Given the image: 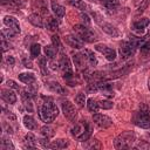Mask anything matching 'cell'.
Here are the masks:
<instances>
[{"label": "cell", "mask_w": 150, "mask_h": 150, "mask_svg": "<svg viewBox=\"0 0 150 150\" xmlns=\"http://www.w3.org/2000/svg\"><path fill=\"white\" fill-rule=\"evenodd\" d=\"M45 101L39 107V116L40 118L46 123H52L59 115V109L55 105V103L52 101V98L43 97Z\"/></svg>", "instance_id": "obj_1"}, {"label": "cell", "mask_w": 150, "mask_h": 150, "mask_svg": "<svg viewBox=\"0 0 150 150\" xmlns=\"http://www.w3.org/2000/svg\"><path fill=\"white\" fill-rule=\"evenodd\" d=\"M71 135L81 142H86L91 136V127L87 121H80L71 129Z\"/></svg>", "instance_id": "obj_2"}, {"label": "cell", "mask_w": 150, "mask_h": 150, "mask_svg": "<svg viewBox=\"0 0 150 150\" xmlns=\"http://www.w3.org/2000/svg\"><path fill=\"white\" fill-rule=\"evenodd\" d=\"M136 139V136L132 131H123L114 139V146L116 149H130Z\"/></svg>", "instance_id": "obj_3"}, {"label": "cell", "mask_w": 150, "mask_h": 150, "mask_svg": "<svg viewBox=\"0 0 150 150\" xmlns=\"http://www.w3.org/2000/svg\"><path fill=\"white\" fill-rule=\"evenodd\" d=\"M59 68L60 70L62 71V75H63V79L67 81V82H71V80L74 79V74H73V67H71V62L69 60V57L64 54L61 55L60 57V61H59Z\"/></svg>", "instance_id": "obj_4"}, {"label": "cell", "mask_w": 150, "mask_h": 150, "mask_svg": "<svg viewBox=\"0 0 150 150\" xmlns=\"http://www.w3.org/2000/svg\"><path fill=\"white\" fill-rule=\"evenodd\" d=\"M134 123L143 129L150 128V112L146 107H142L134 116Z\"/></svg>", "instance_id": "obj_5"}, {"label": "cell", "mask_w": 150, "mask_h": 150, "mask_svg": "<svg viewBox=\"0 0 150 150\" xmlns=\"http://www.w3.org/2000/svg\"><path fill=\"white\" fill-rule=\"evenodd\" d=\"M73 30L75 35H77L83 42H94L97 38H95V34L84 25H75L73 27Z\"/></svg>", "instance_id": "obj_6"}, {"label": "cell", "mask_w": 150, "mask_h": 150, "mask_svg": "<svg viewBox=\"0 0 150 150\" xmlns=\"http://www.w3.org/2000/svg\"><path fill=\"white\" fill-rule=\"evenodd\" d=\"M93 16H94V20L101 26V28H102V30H103L104 33L109 34V35L112 36V38H116V36L120 35L118 29H117L115 26H112L111 23L105 22V21L102 19V16H101L100 14H97V13H93Z\"/></svg>", "instance_id": "obj_7"}, {"label": "cell", "mask_w": 150, "mask_h": 150, "mask_svg": "<svg viewBox=\"0 0 150 150\" xmlns=\"http://www.w3.org/2000/svg\"><path fill=\"white\" fill-rule=\"evenodd\" d=\"M73 61H74L76 68L80 69V70H87L88 67H90L89 59H88V52L87 50L74 54L73 55Z\"/></svg>", "instance_id": "obj_8"}, {"label": "cell", "mask_w": 150, "mask_h": 150, "mask_svg": "<svg viewBox=\"0 0 150 150\" xmlns=\"http://www.w3.org/2000/svg\"><path fill=\"white\" fill-rule=\"evenodd\" d=\"M61 108H62V112H63L64 117L70 122H75L76 116H77V111H76L75 105L70 101H63L61 103Z\"/></svg>", "instance_id": "obj_9"}, {"label": "cell", "mask_w": 150, "mask_h": 150, "mask_svg": "<svg viewBox=\"0 0 150 150\" xmlns=\"http://www.w3.org/2000/svg\"><path fill=\"white\" fill-rule=\"evenodd\" d=\"M93 121H94V124L96 127H98L100 129L109 128L112 124V121L109 116L103 115V114H98V112H95L93 115Z\"/></svg>", "instance_id": "obj_10"}, {"label": "cell", "mask_w": 150, "mask_h": 150, "mask_svg": "<svg viewBox=\"0 0 150 150\" xmlns=\"http://www.w3.org/2000/svg\"><path fill=\"white\" fill-rule=\"evenodd\" d=\"M136 48L137 47L129 40V41H123L121 43L118 52H120V55H121L122 59H127V57H129V56H131L134 54V52H135Z\"/></svg>", "instance_id": "obj_11"}, {"label": "cell", "mask_w": 150, "mask_h": 150, "mask_svg": "<svg viewBox=\"0 0 150 150\" xmlns=\"http://www.w3.org/2000/svg\"><path fill=\"white\" fill-rule=\"evenodd\" d=\"M95 49L97 52L102 53L108 61H114L116 59V52H115V49H112V48H110V47H108L105 45H96L95 46Z\"/></svg>", "instance_id": "obj_12"}, {"label": "cell", "mask_w": 150, "mask_h": 150, "mask_svg": "<svg viewBox=\"0 0 150 150\" xmlns=\"http://www.w3.org/2000/svg\"><path fill=\"white\" fill-rule=\"evenodd\" d=\"M64 41L69 47L75 48V49H81V48H83V45H84L83 41L77 35H66Z\"/></svg>", "instance_id": "obj_13"}, {"label": "cell", "mask_w": 150, "mask_h": 150, "mask_svg": "<svg viewBox=\"0 0 150 150\" xmlns=\"http://www.w3.org/2000/svg\"><path fill=\"white\" fill-rule=\"evenodd\" d=\"M4 23L8 27V28H11L13 32H15L16 34L18 33H20V25H19V21L15 19V18H13V16H9V15H6L5 18H4Z\"/></svg>", "instance_id": "obj_14"}, {"label": "cell", "mask_w": 150, "mask_h": 150, "mask_svg": "<svg viewBox=\"0 0 150 150\" xmlns=\"http://www.w3.org/2000/svg\"><path fill=\"white\" fill-rule=\"evenodd\" d=\"M1 97L5 102H7L9 104H14L16 102V95L11 89H2L1 90Z\"/></svg>", "instance_id": "obj_15"}, {"label": "cell", "mask_w": 150, "mask_h": 150, "mask_svg": "<svg viewBox=\"0 0 150 150\" xmlns=\"http://www.w3.org/2000/svg\"><path fill=\"white\" fill-rule=\"evenodd\" d=\"M32 6H33L34 9H36L39 12V14H48L47 4H46L45 0H33Z\"/></svg>", "instance_id": "obj_16"}, {"label": "cell", "mask_w": 150, "mask_h": 150, "mask_svg": "<svg viewBox=\"0 0 150 150\" xmlns=\"http://www.w3.org/2000/svg\"><path fill=\"white\" fill-rule=\"evenodd\" d=\"M28 21L33 25V26H35V27H43L45 26V23H43V19H42V16H41V14H39V13H33V14H30L29 16H28Z\"/></svg>", "instance_id": "obj_17"}, {"label": "cell", "mask_w": 150, "mask_h": 150, "mask_svg": "<svg viewBox=\"0 0 150 150\" xmlns=\"http://www.w3.org/2000/svg\"><path fill=\"white\" fill-rule=\"evenodd\" d=\"M149 23H150V20L148 18H142V19H139L132 23V29L136 32H142Z\"/></svg>", "instance_id": "obj_18"}, {"label": "cell", "mask_w": 150, "mask_h": 150, "mask_svg": "<svg viewBox=\"0 0 150 150\" xmlns=\"http://www.w3.org/2000/svg\"><path fill=\"white\" fill-rule=\"evenodd\" d=\"M46 86H47L52 91H54V93H56V94L66 95V89H64L60 83H57V82H55V81H49Z\"/></svg>", "instance_id": "obj_19"}, {"label": "cell", "mask_w": 150, "mask_h": 150, "mask_svg": "<svg viewBox=\"0 0 150 150\" xmlns=\"http://www.w3.org/2000/svg\"><path fill=\"white\" fill-rule=\"evenodd\" d=\"M23 124L28 130H35L38 128V123L35 118L30 115H25L23 116Z\"/></svg>", "instance_id": "obj_20"}, {"label": "cell", "mask_w": 150, "mask_h": 150, "mask_svg": "<svg viewBox=\"0 0 150 150\" xmlns=\"http://www.w3.org/2000/svg\"><path fill=\"white\" fill-rule=\"evenodd\" d=\"M19 80L25 84H32L36 81L35 75L33 73H21L19 75Z\"/></svg>", "instance_id": "obj_21"}, {"label": "cell", "mask_w": 150, "mask_h": 150, "mask_svg": "<svg viewBox=\"0 0 150 150\" xmlns=\"http://www.w3.org/2000/svg\"><path fill=\"white\" fill-rule=\"evenodd\" d=\"M50 5H52V9H53V12L56 14L57 18H63V16H64V14H66V8H64L62 5L57 4L56 1H52Z\"/></svg>", "instance_id": "obj_22"}, {"label": "cell", "mask_w": 150, "mask_h": 150, "mask_svg": "<svg viewBox=\"0 0 150 150\" xmlns=\"http://www.w3.org/2000/svg\"><path fill=\"white\" fill-rule=\"evenodd\" d=\"M67 146H68V141H67V139H63V138L53 141V142L49 143V145H48L49 149H66Z\"/></svg>", "instance_id": "obj_23"}, {"label": "cell", "mask_w": 150, "mask_h": 150, "mask_svg": "<svg viewBox=\"0 0 150 150\" xmlns=\"http://www.w3.org/2000/svg\"><path fill=\"white\" fill-rule=\"evenodd\" d=\"M67 2H68L70 6H73V7H75V8H77V9H80V11H86V9L89 8V6H88L83 0H67Z\"/></svg>", "instance_id": "obj_24"}, {"label": "cell", "mask_w": 150, "mask_h": 150, "mask_svg": "<svg viewBox=\"0 0 150 150\" xmlns=\"http://www.w3.org/2000/svg\"><path fill=\"white\" fill-rule=\"evenodd\" d=\"M25 144H26V148H28V149L36 146V138L32 132H28L25 136Z\"/></svg>", "instance_id": "obj_25"}, {"label": "cell", "mask_w": 150, "mask_h": 150, "mask_svg": "<svg viewBox=\"0 0 150 150\" xmlns=\"http://www.w3.org/2000/svg\"><path fill=\"white\" fill-rule=\"evenodd\" d=\"M100 4H102L105 8H108L109 11H112V9H115L116 7H118V5H120V2H118V0H97Z\"/></svg>", "instance_id": "obj_26"}, {"label": "cell", "mask_w": 150, "mask_h": 150, "mask_svg": "<svg viewBox=\"0 0 150 150\" xmlns=\"http://www.w3.org/2000/svg\"><path fill=\"white\" fill-rule=\"evenodd\" d=\"M45 53H46V56L48 59H54V56H56L57 54V48L54 46V45H47L45 47Z\"/></svg>", "instance_id": "obj_27"}, {"label": "cell", "mask_w": 150, "mask_h": 150, "mask_svg": "<svg viewBox=\"0 0 150 150\" xmlns=\"http://www.w3.org/2000/svg\"><path fill=\"white\" fill-rule=\"evenodd\" d=\"M83 146L84 148H87V149H101V143H100V141L98 139H96V138H89V139H87L86 141V143L83 144Z\"/></svg>", "instance_id": "obj_28"}, {"label": "cell", "mask_w": 150, "mask_h": 150, "mask_svg": "<svg viewBox=\"0 0 150 150\" xmlns=\"http://www.w3.org/2000/svg\"><path fill=\"white\" fill-rule=\"evenodd\" d=\"M49 30H56L59 28V21L54 18H48L47 21H46V25H45Z\"/></svg>", "instance_id": "obj_29"}, {"label": "cell", "mask_w": 150, "mask_h": 150, "mask_svg": "<svg viewBox=\"0 0 150 150\" xmlns=\"http://www.w3.org/2000/svg\"><path fill=\"white\" fill-rule=\"evenodd\" d=\"M87 107H88V109H89L91 112H97L98 109H100L98 102H97L96 100H94V98H89V100L87 101Z\"/></svg>", "instance_id": "obj_30"}, {"label": "cell", "mask_w": 150, "mask_h": 150, "mask_svg": "<svg viewBox=\"0 0 150 150\" xmlns=\"http://www.w3.org/2000/svg\"><path fill=\"white\" fill-rule=\"evenodd\" d=\"M1 5H8L11 7H22L23 6V0H0Z\"/></svg>", "instance_id": "obj_31"}, {"label": "cell", "mask_w": 150, "mask_h": 150, "mask_svg": "<svg viewBox=\"0 0 150 150\" xmlns=\"http://www.w3.org/2000/svg\"><path fill=\"white\" fill-rule=\"evenodd\" d=\"M40 52H41V46L39 43H34L30 46V56L33 59L38 57L40 55Z\"/></svg>", "instance_id": "obj_32"}, {"label": "cell", "mask_w": 150, "mask_h": 150, "mask_svg": "<svg viewBox=\"0 0 150 150\" xmlns=\"http://www.w3.org/2000/svg\"><path fill=\"white\" fill-rule=\"evenodd\" d=\"M75 103H76L80 108L84 107V104H86V94L79 93V94L75 96Z\"/></svg>", "instance_id": "obj_33"}, {"label": "cell", "mask_w": 150, "mask_h": 150, "mask_svg": "<svg viewBox=\"0 0 150 150\" xmlns=\"http://www.w3.org/2000/svg\"><path fill=\"white\" fill-rule=\"evenodd\" d=\"M41 135H42L43 137L50 138L52 136H54V130H53L50 127L45 125V127H42V128H41Z\"/></svg>", "instance_id": "obj_34"}, {"label": "cell", "mask_w": 150, "mask_h": 150, "mask_svg": "<svg viewBox=\"0 0 150 150\" xmlns=\"http://www.w3.org/2000/svg\"><path fill=\"white\" fill-rule=\"evenodd\" d=\"M97 102H98L100 108H102V109H111L114 107V103L111 101H108V100H100Z\"/></svg>", "instance_id": "obj_35"}, {"label": "cell", "mask_w": 150, "mask_h": 150, "mask_svg": "<svg viewBox=\"0 0 150 150\" xmlns=\"http://www.w3.org/2000/svg\"><path fill=\"white\" fill-rule=\"evenodd\" d=\"M0 148H1L2 150H9V149H11V150H13V149H14V145L12 144V142H11V141H8V139H6V138H2Z\"/></svg>", "instance_id": "obj_36"}, {"label": "cell", "mask_w": 150, "mask_h": 150, "mask_svg": "<svg viewBox=\"0 0 150 150\" xmlns=\"http://www.w3.org/2000/svg\"><path fill=\"white\" fill-rule=\"evenodd\" d=\"M22 102H23L25 108H26L28 111H33V105H32V98H30V97H28V96H22Z\"/></svg>", "instance_id": "obj_37"}, {"label": "cell", "mask_w": 150, "mask_h": 150, "mask_svg": "<svg viewBox=\"0 0 150 150\" xmlns=\"http://www.w3.org/2000/svg\"><path fill=\"white\" fill-rule=\"evenodd\" d=\"M88 52V59H89V63H90V67H95L97 64V60L95 57V55L90 52V50H87Z\"/></svg>", "instance_id": "obj_38"}, {"label": "cell", "mask_w": 150, "mask_h": 150, "mask_svg": "<svg viewBox=\"0 0 150 150\" xmlns=\"http://www.w3.org/2000/svg\"><path fill=\"white\" fill-rule=\"evenodd\" d=\"M39 63H40V69L41 71L43 73V75H47V64H46V57H41L39 60Z\"/></svg>", "instance_id": "obj_39"}, {"label": "cell", "mask_w": 150, "mask_h": 150, "mask_svg": "<svg viewBox=\"0 0 150 150\" xmlns=\"http://www.w3.org/2000/svg\"><path fill=\"white\" fill-rule=\"evenodd\" d=\"M141 50L142 52H150V39L144 41L142 45H141Z\"/></svg>", "instance_id": "obj_40"}, {"label": "cell", "mask_w": 150, "mask_h": 150, "mask_svg": "<svg viewBox=\"0 0 150 150\" xmlns=\"http://www.w3.org/2000/svg\"><path fill=\"white\" fill-rule=\"evenodd\" d=\"M80 18H81L82 22L84 23V26H86V25H89V23L91 22L90 19H89V16H88L87 14H84V13H81V14H80Z\"/></svg>", "instance_id": "obj_41"}, {"label": "cell", "mask_w": 150, "mask_h": 150, "mask_svg": "<svg viewBox=\"0 0 150 150\" xmlns=\"http://www.w3.org/2000/svg\"><path fill=\"white\" fill-rule=\"evenodd\" d=\"M52 41H53V45H54L56 48L61 47V41H60V38H59L57 35H53V36H52Z\"/></svg>", "instance_id": "obj_42"}, {"label": "cell", "mask_w": 150, "mask_h": 150, "mask_svg": "<svg viewBox=\"0 0 150 150\" xmlns=\"http://www.w3.org/2000/svg\"><path fill=\"white\" fill-rule=\"evenodd\" d=\"M7 84H8L9 88H14V89H16V90H21V88H20L13 80H8V81H7Z\"/></svg>", "instance_id": "obj_43"}, {"label": "cell", "mask_w": 150, "mask_h": 150, "mask_svg": "<svg viewBox=\"0 0 150 150\" xmlns=\"http://www.w3.org/2000/svg\"><path fill=\"white\" fill-rule=\"evenodd\" d=\"M136 149H150V144L149 143H145V142H142V143H139L136 146Z\"/></svg>", "instance_id": "obj_44"}, {"label": "cell", "mask_w": 150, "mask_h": 150, "mask_svg": "<svg viewBox=\"0 0 150 150\" xmlns=\"http://www.w3.org/2000/svg\"><path fill=\"white\" fill-rule=\"evenodd\" d=\"M146 4H148V1L145 0V1H144V2L142 4V6H139V8H138V11H137L136 13H137V14H139V13H142V12L144 11V8L146 7Z\"/></svg>", "instance_id": "obj_45"}, {"label": "cell", "mask_w": 150, "mask_h": 150, "mask_svg": "<svg viewBox=\"0 0 150 150\" xmlns=\"http://www.w3.org/2000/svg\"><path fill=\"white\" fill-rule=\"evenodd\" d=\"M7 63L9 64V66H13L14 63H15V60H14V57L13 56H7Z\"/></svg>", "instance_id": "obj_46"}, {"label": "cell", "mask_w": 150, "mask_h": 150, "mask_svg": "<svg viewBox=\"0 0 150 150\" xmlns=\"http://www.w3.org/2000/svg\"><path fill=\"white\" fill-rule=\"evenodd\" d=\"M23 64H25L26 68H32V67H33V66H32V62H30L29 60H27V59H23Z\"/></svg>", "instance_id": "obj_47"}, {"label": "cell", "mask_w": 150, "mask_h": 150, "mask_svg": "<svg viewBox=\"0 0 150 150\" xmlns=\"http://www.w3.org/2000/svg\"><path fill=\"white\" fill-rule=\"evenodd\" d=\"M149 89H150V80H149Z\"/></svg>", "instance_id": "obj_48"}]
</instances>
